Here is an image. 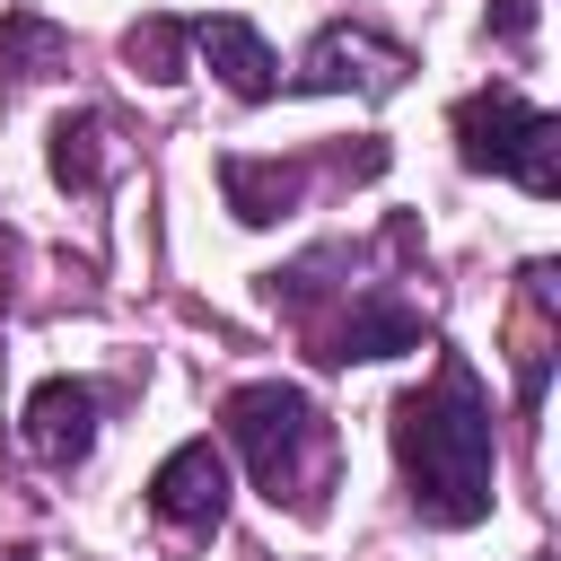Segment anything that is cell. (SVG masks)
<instances>
[{
	"label": "cell",
	"mask_w": 561,
	"mask_h": 561,
	"mask_svg": "<svg viewBox=\"0 0 561 561\" xmlns=\"http://www.w3.org/2000/svg\"><path fill=\"white\" fill-rule=\"evenodd\" d=\"M421 342H430V316L403 307V298H386V289H368V298L342 307V324L316 342V359L351 368V359H394V351H421Z\"/></svg>",
	"instance_id": "obj_6"
},
{
	"label": "cell",
	"mask_w": 561,
	"mask_h": 561,
	"mask_svg": "<svg viewBox=\"0 0 561 561\" xmlns=\"http://www.w3.org/2000/svg\"><path fill=\"white\" fill-rule=\"evenodd\" d=\"M219 421H228V438L254 465V482H263L272 508H298V517L324 508V491H333V421L316 412L307 386H280V377L237 386L219 403Z\"/></svg>",
	"instance_id": "obj_2"
},
{
	"label": "cell",
	"mask_w": 561,
	"mask_h": 561,
	"mask_svg": "<svg viewBox=\"0 0 561 561\" xmlns=\"http://www.w3.org/2000/svg\"><path fill=\"white\" fill-rule=\"evenodd\" d=\"M394 465H403V500L421 526L456 535L491 517V473H500V438H491V403L473 386V368L447 351L430 386H412L394 403Z\"/></svg>",
	"instance_id": "obj_1"
},
{
	"label": "cell",
	"mask_w": 561,
	"mask_h": 561,
	"mask_svg": "<svg viewBox=\"0 0 561 561\" xmlns=\"http://www.w3.org/2000/svg\"><path fill=\"white\" fill-rule=\"evenodd\" d=\"M18 438H26L35 465H79V456L96 447V386H79V377H44V386L26 394Z\"/></svg>",
	"instance_id": "obj_7"
},
{
	"label": "cell",
	"mask_w": 561,
	"mask_h": 561,
	"mask_svg": "<svg viewBox=\"0 0 561 561\" xmlns=\"http://www.w3.org/2000/svg\"><path fill=\"white\" fill-rule=\"evenodd\" d=\"M456 158L473 175H517L535 202L561 193V114L526 105L517 88H473L456 96Z\"/></svg>",
	"instance_id": "obj_3"
},
{
	"label": "cell",
	"mask_w": 561,
	"mask_h": 561,
	"mask_svg": "<svg viewBox=\"0 0 561 561\" xmlns=\"http://www.w3.org/2000/svg\"><path fill=\"white\" fill-rule=\"evenodd\" d=\"M61 61H70V35H61L53 18H35V9H9V18H0V79H9V88L44 79V70H61Z\"/></svg>",
	"instance_id": "obj_10"
},
{
	"label": "cell",
	"mask_w": 561,
	"mask_h": 561,
	"mask_svg": "<svg viewBox=\"0 0 561 561\" xmlns=\"http://www.w3.org/2000/svg\"><path fill=\"white\" fill-rule=\"evenodd\" d=\"M53 175L70 184V193H96L105 184V114H61L53 123Z\"/></svg>",
	"instance_id": "obj_11"
},
{
	"label": "cell",
	"mask_w": 561,
	"mask_h": 561,
	"mask_svg": "<svg viewBox=\"0 0 561 561\" xmlns=\"http://www.w3.org/2000/svg\"><path fill=\"white\" fill-rule=\"evenodd\" d=\"M491 35H500L508 53H526V44H535V0H491Z\"/></svg>",
	"instance_id": "obj_13"
},
{
	"label": "cell",
	"mask_w": 561,
	"mask_h": 561,
	"mask_svg": "<svg viewBox=\"0 0 561 561\" xmlns=\"http://www.w3.org/2000/svg\"><path fill=\"white\" fill-rule=\"evenodd\" d=\"M307 158H245V149H228L219 158V193H228V210L245 219V228H272V219H289L298 210V193H307Z\"/></svg>",
	"instance_id": "obj_9"
},
{
	"label": "cell",
	"mask_w": 561,
	"mask_h": 561,
	"mask_svg": "<svg viewBox=\"0 0 561 561\" xmlns=\"http://www.w3.org/2000/svg\"><path fill=\"white\" fill-rule=\"evenodd\" d=\"M184 44H193L184 18H140V26L123 35V61H131L149 88H175V79H184Z\"/></svg>",
	"instance_id": "obj_12"
},
{
	"label": "cell",
	"mask_w": 561,
	"mask_h": 561,
	"mask_svg": "<svg viewBox=\"0 0 561 561\" xmlns=\"http://www.w3.org/2000/svg\"><path fill=\"white\" fill-rule=\"evenodd\" d=\"M149 508H158V526H175V535H210V526L228 517V456H219L210 438H184V447L149 473Z\"/></svg>",
	"instance_id": "obj_5"
},
{
	"label": "cell",
	"mask_w": 561,
	"mask_h": 561,
	"mask_svg": "<svg viewBox=\"0 0 561 561\" xmlns=\"http://www.w3.org/2000/svg\"><path fill=\"white\" fill-rule=\"evenodd\" d=\"M184 26H193V53L219 70V88H228V96L263 105V96L280 88V61H272V44H263L245 18H184Z\"/></svg>",
	"instance_id": "obj_8"
},
{
	"label": "cell",
	"mask_w": 561,
	"mask_h": 561,
	"mask_svg": "<svg viewBox=\"0 0 561 561\" xmlns=\"http://www.w3.org/2000/svg\"><path fill=\"white\" fill-rule=\"evenodd\" d=\"M403 70H412V53H403L394 35H368V26H324V35L307 44V61H298V88H316V96H333V88L394 96V88H403Z\"/></svg>",
	"instance_id": "obj_4"
}]
</instances>
